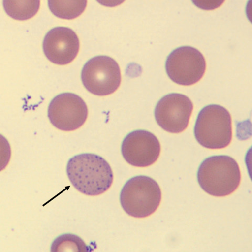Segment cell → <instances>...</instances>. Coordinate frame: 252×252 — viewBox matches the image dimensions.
Here are the masks:
<instances>
[{
    "label": "cell",
    "mask_w": 252,
    "mask_h": 252,
    "mask_svg": "<svg viewBox=\"0 0 252 252\" xmlns=\"http://www.w3.org/2000/svg\"><path fill=\"white\" fill-rule=\"evenodd\" d=\"M197 180L205 192L215 197H225L238 189L241 173L237 162L227 156L207 158L197 172Z\"/></svg>",
    "instance_id": "obj_2"
},
{
    "label": "cell",
    "mask_w": 252,
    "mask_h": 252,
    "mask_svg": "<svg viewBox=\"0 0 252 252\" xmlns=\"http://www.w3.org/2000/svg\"><path fill=\"white\" fill-rule=\"evenodd\" d=\"M48 6L57 17L73 19L78 17L87 7V1H48Z\"/></svg>",
    "instance_id": "obj_12"
},
{
    "label": "cell",
    "mask_w": 252,
    "mask_h": 252,
    "mask_svg": "<svg viewBox=\"0 0 252 252\" xmlns=\"http://www.w3.org/2000/svg\"><path fill=\"white\" fill-rule=\"evenodd\" d=\"M161 191L153 178L144 176L134 177L123 187L120 202L126 213L134 218H144L153 214L159 206Z\"/></svg>",
    "instance_id": "obj_4"
},
{
    "label": "cell",
    "mask_w": 252,
    "mask_h": 252,
    "mask_svg": "<svg viewBox=\"0 0 252 252\" xmlns=\"http://www.w3.org/2000/svg\"><path fill=\"white\" fill-rule=\"evenodd\" d=\"M88 115L86 103L71 93H62L53 99L48 109L51 123L62 131H72L81 127Z\"/></svg>",
    "instance_id": "obj_7"
},
{
    "label": "cell",
    "mask_w": 252,
    "mask_h": 252,
    "mask_svg": "<svg viewBox=\"0 0 252 252\" xmlns=\"http://www.w3.org/2000/svg\"><path fill=\"white\" fill-rule=\"evenodd\" d=\"M206 60L202 53L192 47L182 46L170 53L165 69L169 78L177 84L189 86L204 76Z\"/></svg>",
    "instance_id": "obj_6"
},
{
    "label": "cell",
    "mask_w": 252,
    "mask_h": 252,
    "mask_svg": "<svg viewBox=\"0 0 252 252\" xmlns=\"http://www.w3.org/2000/svg\"><path fill=\"white\" fill-rule=\"evenodd\" d=\"M193 109V103L189 97L171 93L158 101L154 114L162 129L169 133H179L188 128Z\"/></svg>",
    "instance_id": "obj_8"
},
{
    "label": "cell",
    "mask_w": 252,
    "mask_h": 252,
    "mask_svg": "<svg viewBox=\"0 0 252 252\" xmlns=\"http://www.w3.org/2000/svg\"><path fill=\"white\" fill-rule=\"evenodd\" d=\"M51 247V252L92 251L82 239L71 234H64L57 237L52 242Z\"/></svg>",
    "instance_id": "obj_13"
},
{
    "label": "cell",
    "mask_w": 252,
    "mask_h": 252,
    "mask_svg": "<svg viewBox=\"0 0 252 252\" xmlns=\"http://www.w3.org/2000/svg\"><path fill=\"white\" fill-rule=\"evenodd\" d=\"M161 145L153 133L136 130L128 134L123 140L121 152L125 160L136 167H147L160 156Z\"/></svg>",
    "instance_id": "obj_9"
},
{
    "label": "cell",
    "mask_w": 252,
    "mask_h": 252,
    "mask_svg": "<svg viewBox=\"0 0 252 252\" xmlns=\"http://www.w3.org/2000/svg\"><path fill=\"white\" fill-rule=\"evenodd\" d=\"M80 42L75 32L67 27H56L44 37L43 49L51 62L56 64L70 63L78 54Z\"/></svg>",
    "instance_id": "obj_10"
},
{
    "label": "cell",
    "mask_w": 252,
    "mask_h": 252,
    "mask_svg": "<svg viewBox=\"0 0 252 252\" xmlns=\"http://www.w3.org/2000/svg\"><path fill=\"white\" fill-rule=\"evenodd\" d=\"M81 76L87 90L97 96L112 94L121 82L119 64L107 56H96L89 60L85 64Z\"/></svg>",
    "instance_id": "obj_5"
},
{
    "label": "cell",
    "mask_w": 252,
    "mask_h": 252,
    "mask_svg": "<svg viewBox=\"0 0 252 252\" xmlns=\"http://www.w3.org/2000/svg\"><path fill=\"white\" fill-rule=\"evenodd\" d=\"M194 133L203 147L210 149L226 148L233 136L232 121L229 112L221 105H207L198 113Z\"/></svg>",
    "instance_id": "obj_3"
},
{
    "label": "cell",
    "mask_w": 252,
    "mask_h": 252,
    "mask_svg": "<svg viewBox=\"0 0 252 252\" xmlns=\"http://www.w3.org/2000/svg\"><path fill=\"white\" fill-rule=\"evenodd\" d=\"M7 14L18 20H26L33 17L40 7L39 1H3Z\"/></svg>",
    "instance_id": "obj_11"
},
{
    "label": "cell",
    "mask_w": 252,
    "mask_h": 252,
    "mask_svg": "<svg viewBox=\"0 0 252 252\" xmlns=\"http://www.w3.org/2000/svg\"><path fill=\"white\" fill-rule=\"evenodd\" d=\"M67 174L73 186L88 196L104 193L113 181L111 166L104 158L94 154H81L71 158L68 161Z\"/></svg>",
    "instance_id": "obj_1"
}]
</instances>
